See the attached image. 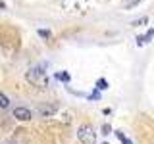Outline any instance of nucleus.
Returning a JSON list of instances; mask_svg holds the SVG:
<instances>
[{"mask_svg":"<svg viewBox=\"0 0 154 144\" xmlns=\"http://www.w3.org/2000/svg\"><path fill=\"white\" fill-rule=\"evenodd\" d=\"M46 69H48L46 62H41V64L33 65L31 69L27 71V81H31V83H35V85H42L45 79H46Z\"/></svg>","mask_w":154,"mask_h":144,"instance_id":"obj_1","label":"nucleus"},{"mask_svg":"<svg viewBox=\"0 0 154 144\" xmlns=\"http://www.w3.org/2000/svg\"><path fill=\"white\" fill-rule=\"evenodd\" d=\"M77 138L81 140V144H96V133L89 125H81L77 129Z\"/></svg>","mask_w":154,"mask_h":144,"instance_id":"obj_2","label":"nucleus"},{"mask_svg":"<svg viewBox=\"0 0 154 144\" xmlns=\"http://www.w3.org/2000/svg\"><path fill=\"white\" fill-rule=\"evenodd\" d=\"M14 117L19 119V121H29V119L33 117V112L25 106H17L16 110H14Z\"/></svg>","mask_w":154,"mask_h":144,"instance_id":"obj_3","label":"nucleus"},{"mask_svg":"<svg viewBox=\"0 0 154 144\" xmlns=\"http://www.w3.org/2000/svg\"><path fill=\"white\" fill-rule=\"evenodd\" d=\"M58 112V106H38V115L41 117H50V115H54Z\"/></svg>","mask_w":154,"mask_h":144,"instance_id":"obj_4","label":"nucleus"},{"mask_svg":"<svg viewBox=\"0 0 154 144\" xmlns=\"http://www.w3.org/2000/svg\"><path fill=\"white\" fill-rule=\"evenodd\" d=\"M10 108V100H8V96L4 94V92H0V110H8Z\"/></svg>","mask_w":154,"mask_h":144,"instance_id":"obj_5","label":"nucleus"},{"mask_svg":"<svg viewBox=\"0 0 154 144\" xmlns=\"http://www.w3.org/2000/svg\"><path fill=\"white\" fill-rule=\"evenodd\" d=\"M116 136L119 138V142H122V144H133V142H131V140H129V138L123 134V131H116Z\"/></svg>","mask_w":154,"mask_h":144,"instance_id":"obj_6","label":"nucleus"},{"mask_svg":"<svg viewBox=\"0 0 154 144\" xmlns=\"http://www.w3.org/2000/svg\"><path fill=\"white\" fill-rule=\"evenodd\" d=\"M96 88H98V90H106V88H108V81H106V79H98V81H96Z\"/></svg>","mask_w":154,"mask_h":144,"instance_id":"obj_7","label":"nucleus"},{"mask_svg":"<svg viewBox=\"0 0 154 144\" xmlns=\"http://www.w3.org/2000/svg\"><path fill=\"white\" fill-rule=\"evenodd\" d=\"M38 37L41 38H50V31H48V29H38Z\"/></svg>","mask_w":154,"mask_h":144,"instance_id":"obj_8","label":"nucleus"},{"mask_svg":"<svg viewBox=\"0 0 154 144\" xmlns=\"http://www.w3.org/2000/svg\"><path fill=\"white\" fill-rule=\"evenodd\" d=\"M152 33H154L152 29H148V31H146V35L143 37V42H150V38H152Z\"/></svg>","mask_w":154,"mask_h":144,"instance_id":"obj_9","label":"nucleus"},{"mask_svg":"<svg viewBox=\"0 0 154 144\" xmlns=\"http://www.w3.org/2000/svg\"><path fill=\"white\" fill-rule=\"evenodd\" d=\"M56 77H58L60 81H64V83H67V81H69V75H67V73H58Z\"/></svg>","mask_w":154,"mask_h":144,"instance_id":"obj_10","label":"nucleus"},{"mask_svg":"<svg viewBox=\"0 0 154 144\" xmlns=\"http://www.w3.org/2000/svg\"><path fill=\"white\" fill-rule=\"evenodd\" d=\"M112 133V127L110 125H102V134H110Z\"/></svg>","mask_w":154,"mask_h":144,"instance_id":"obj_11","label":"nucleus"},{"mask_svg":"<svg viewBox=\"0 0 154 144\" xmlns=\"http://www.w3.org/2000/svg\"><path fill=\"white\" fill-rule=\"evenodd\" d=\"M4 8H6V4H4V2H0V10H4Z\"/></svg>","mask_w":154,"mask_h":144,"instance_id":"obj_12","label":"nucleus"},{"mask_svg":"<svg viewBox=\"0 0 154 144\" xmlns=\"http://www.w3.org/2000/svg\"><path fill=\"white\" fill-rule=\"evenodd\" d=\"M104 144H108V142H104Z\"/></svg>","mask_w":154,"mask_h":144,"instance_id":"obj_13","label":"nucleus"}]
</instances>
